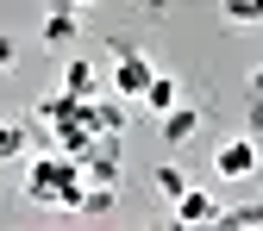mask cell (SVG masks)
Masks as SVG:
<instances>
[{
  "instance_id": "1",
  "label": "cell",
  "mask_w": 263,
  "mask_h": 231,
  "mask_svg": "<svg viewBox=\"0 0 263 231\" xmlns=\"http://www.w3.org/2000/svg\"><path fill=\"white\" fill-rule=\"evenodd\" d=\"M25 194L38 206H82V156H38L25 175Z\"/></svg>"
},
{
  "instance_id": "2",
  "label": "cell",
  "mask_w": 263,
  "mask_h": 231,
  "mask_svg": "<svg viewBox=\"0 0 263 231\" xmlns=\"http://www.w3.org/2000/svg\"><path fill=\"white\" fill-rule=\"evenodd\" d=\"M213 169H219V181H251V175L263 169L257 138H251V131H245V138H226V144L213 150Z\"/></svg>"
},
{
  "instance_id": "3",
  "label": "cell",
  "mask_w": 263,
  "mask_h": 231,
  "mask_svg": "<svg viewBox=\"0 0 263 231\" xmlns=\"http://www.w3.org/2000/svg\"><path fill=\"white\" fill-rule=\"evenodd\" d=\"M151 56L144 50H119L113 56V94H119V100H144V88H151Z\"/></svg>"
},
{
  "instance_id": "4",
  "label": "cell",
  "mask_w": 263,
  "mask_h": 231,
  "mask_svg": "<svg viewBox=\"0 0 263 231\" xmlns=\"http://www.w3.org/2000/svg\"><path fill=\"white\" fill-rule=\"evenodd\" d=\"M219 200H213V194H201V187H182L176 194V225H219Z\"/></svg>"
},
{
  "instance_id": "5",
  "label": "cell",
  "mask_w": 263,
  "mask_h": 231,
  "mask_svg": "<svg viewBox=\"0 0 263 231\" xmlns=\"http://www.w3.org/2000/svg\"><path fill=\"white\" fill-rule=\"evenodd\" d=\"M194 125H201V113L176 100L170 113H163V144H170V150H176V144H188V138H194Z\"/></svg>"
},
{
  "instance_id": "6",
  "label": "cell",
  "mask_w": 263,
  "mask_h": 231,
  "mask_svg": "<svg viewBox=\"0 0 263 231\" xmlns=\"http://www.w3.org/2000/svg\"><path fill=\"white\" fill-rule=\"evenodd\" d=\"M176 100H182V88H176V75H151V88H144V107H151V113L163 119V113H170Z\"/></svg>"
},
{
  "instance_id": "7",
  "label": "cell",
  "mask_w": 263,
  "mask_h": 231,
  "mask_svg": "<svg viewBox=\"0 0 263 231\" xmlns=\"http://www.w3.org/2000/svg\"><path fill=\"white\" fill-rule=\"evenodd\" d=\"M44 44H50V50H63V44H76V13H63V7H57V13L44 19Z\"/></svg>"
},
{
  "instance_id": "8",
  "label": "cell",
  "mask_w": 263,
  "mask_h": 231,
  "mask_svg": "<svg viewBox=\"0 0 263 231\" xmlns=\"http://www.w3.org/2000/svg\"><path fill=\"white\" fill-rule=\"evenodd\" d=\"M63 94H76V100L94 94V69H88V62H69V69H63Z\"/></svg>"
},
{
  "instance_id": "9",
  "label": "cell",
  "mask_w": 263,
  "mask_h": 231,
  "mask_svg": "<svg viewBox=\"0 0 263 231\" xmlns=\"http://www.w3.org/2000/svg\"><path fill=\"white\" fill-rule=\"evenodd\" d=\"M219 13L232 19V25H263V0H226Z\"/></svg>"
},
{
  "instance_id": "10",
  "label": "cell",
  "mask_w": 263,
  "mask_h": 231,
  "mask_svg": "<svg viewBox=\"0 0 263 231\" xmlns=\"http://www.w3.org/2000/svg\"><path fill=\"white\" fill-rule=\"evenodd\" d=\"M182 187H188V175L176 169V162H163V169H157V194H163V200H176Z\"/></svg>"
},
{
  "instance_id": "11",
  "label": "cell",
  "mask_w": 263,
  "mask_h": 231,
  "mask_svg": "<svg viewBox=\"0 0 263 231\" xmlns=\"http://www.w3.org/2000/svg\"><path fill=\"white\" fill-rule=\"evenodd\" d=\"M19 150H25V131L0 119V162H7V156H19Z\"/></svg>"
},
{
  "instance_id": "12",
  "label": "cell",
  "mask_w": 263,
  "mask_h": 231,
  "mask_svg": "<svg viewBox=\"0 0 263 231\" xmlns=\"http://www.w3.org/2000/svg\"><path fill=\"white\" fill-rule=\"evenodd\" d=\"M13 56H19V44H13V38H0V69H13Z\"/></svg>"
},
{
  "instance_id": "13",
  "label": "cell",
  "mask_w": 263,
  "mask_h": 231,
  "mask_svg": "<svg viewBox=\"0 0 263 231\" xmlns=\"http://www.w3.org/2000/svg\"><path fill=\"white\" fill-rule=\"evenodd\" d=\"M50 7H63V13H88L94 0H50Z\"/></svg>"
},
{
  "instance_id": "14",
  "label": "cell",
  "mask_w": 263,
  "mask_h": 231,
  "mask_svg": "<svg viewBox=\"0 0 263 231\" xmlns=\"http://www.w3.org/2000/svg\"><path fill=\"white\" fill-rule=\"evenodd\" d=\"M251 94H257V100H263V69H251Z\"/></svg>"
}]
</instances>
